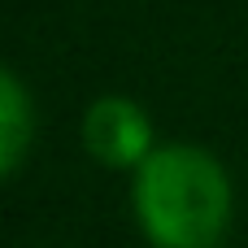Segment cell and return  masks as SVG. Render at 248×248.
I'll list each match as a JSON object with an SVG mask.
<instances>
[{
  "mask_svg": "<svg viewBox=\"0 0 248 248\" xmlns=\"http://www.w3.org/2000/svg\"><path fill=\"white\" fill-rule=\"evenodd\" d=\"M135 218L157 248H218L231 227V179L205 148L166 144L135 170Z\"/></svg>",
  "mask_w": 248,
  "mask_h": 248,
  "instance_id": "obj_1",
  "label": "cell"
},
{
  "mask_svg": "<svg viewBox=\"0 0 248 248\" xmlns=\"http://www.w3.org/2000/svg\"><path fill=\"white\" fill-rule=\"evenodd\" d=\"M87 153L109 170H131L153 153V122L126 96H100L83 118Z\"/></svg>",
  "mask_w": 248,
  "mask_h": 248,
  "instance_id": "obj_2",
  "label": "cell"
},
{
  "mask_svg": "<svg viewBox=\"0 0 248 248\" xmlns=\"http://www.w3.org/2000/svg\"><path fill=\"white\" fill-rule=\"evenodd\" d=\"M31 131H35V118H31V96L26 87L0 65V179H9L26 148H31Z\"/></svg>",
  "mask_w": 248,
  "mask_h": 248,
  "instance_id": "obj_3",
  "label": "cell"
}]
</instances>
